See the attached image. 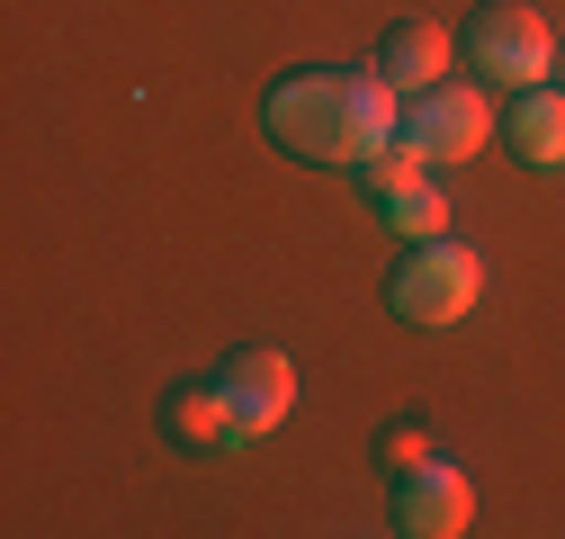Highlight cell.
I'll return each instance as SVG.
<instances>
[{
	"mask_svg": "<svg viewBox=\"0 0 565 539\" xmlns=\"http://www.w3.org/2000/svg\"><path fill=\"white\" fill-rule=\"evenodd\" d=\"M476 512V486L458 477V467H404V486H395V530L404 539H458Z\"/></svg>",
	"mask_w": 565,
	"mask_h": 539,
	"instance_id": "6",
	"label": "cell"
},
{
	"mask_svg": "<svg viewBox=\"0 0 565 539\" xmlns=\"http://www.w3.org/2000/svg\"><path fill=\"white\" fill-rule=\"evenodd\" d=\"M162 423H171V441H180V450H206V458H234V450H243V423H234V395H225V378L180 387V395L162 404Z\"/></svg>",
	"mask_w": 565,
	"mask_h": 539,
	"instance_id": "7",
	"label": "cell"
},
{
	"mask_svg": "<svg viewBox=\"0 0 565 539\" xmlns=\"http://www.w3.org/2000/svg\"><path fill=\"white\" fill-rule=\"evenodd\" d=\"M377 73H386L395 91H431V82H449V28H431V19L395 28L386 54H377Z\"/></svg>",
	"mask_w": 565,
	"mask_h": 539,
	"instance_id": "9",
	"label": "cell"
},
{
	"mask_svg": "<svg viewBox=\"0 0 565 539\" xmlns=\"http://www.w3.org/2000/svg\"><path fill=\"white\" fill-rule=\"evenodd\" d=\"M503 135H512V154L530 162V171H565V91H521L512 99V117H503Z\"/></svg>",
	"mask_w": 565,
	"mask_h": 539,
	"instance_id": "8",
	"label": "cell"
},
{
	"mask_svg": "<svg viewBox=\"0 0 565 539\" xmlns=\"http://www.w3.org/2000/svg\"><path fill=\"white\" fill-rule=\"evenodd\" d=\"M556 91H565V45H556Z\"/></svg>",
	"mask_w": 565,
	"mask_h": 539,
	"instance_id": "13",
	"label": "cell"
},
{
	"mask_svg": "<svg viewBox=\"0 0 565 539\" xmlns=\"http://www.w3.org/2000/svg\"><path fill=\"white\" fill-rule=\"evenodd\" d=\"M216 378H225V395H234L243 441H260V432L288 423V404H297V360H288V351H234Z\"/></svg>",
	"mask_w": 565,
	"mask_h": 539,
	"instance_id": "5",
	"label": "cell"
},
{
	"mask_svg": "<svg viewBox=\"0 0 565 539\" xmlns=\"http://www.w3.org/2000/svg\"><path fill=\"white\" fill-rule=\"evenodd\" d=\"M377 458L395 467V477H404V467H431V432H422V423H386L377 432Z\"/></svg>",
	"mask_w": 565,
	"mask_h": 539,
	"instance_id": "12",
	"label": "cell"
},
{
	"mask_svg": "<svg viewBox=\"0 0 565 539\" xmlns=\"http://www.w3.org/2000/svg\"><path fill=\"white\" fill-rule=\"evenodd\" d=\"M484 297V261L467 252V243H404V261H395V279H386V306L404 315V324H458L467 306Z\"/></svg>",
	"mask_w": 565,
	"mask_h": 539,
	"instance_id": "2",
	"label": "cell"
},
{
	"mask_svg": "<svg viewBox=\"0 0 565 539\" xmlns=\"http://www.w3.org/2000/svg\"><path fill=\"white\" fill-rule=\"evenodd\" d=\"M484 91H458V82H431V91H413L404 108V135L422 145V162H476L484 154Z\"/></svg>",
	"mask_w": 565,
	"mask_h": 539,
	"instance_id": "4",
	"label": "cell"
},
{
	"mask_svg": "<svg viewBox=\"0 0 565 539\" xmlns=\"http://www.w3.org/2000/svg\"><path fill=\"white\" fill-rule=\"evenodd\" d=\"M360 180H369V198H395V189H413V180H431V162H422L413 135H395V145H377V154L360 162Z\"/></svg>",
	"mask_w": 565,
	"mask_h": 539,
	"instance_id": "11",
	"label": "cell"
},
{
	"mask_svg": "<svg viewBox=\"0 0 565 539\" xmlns=\"http://www.w3.org/2000/svg\"><path fill=\"white\" fill-rule=\"evenodd\" d=\"M467 54H476V73H484L493 91H539V82H556V36H547L539 10H521V0H493V10H476Z\"/></svg>",
	"mask_w": 565,
	"mask_h": 539,
	"instance_id": "3",
	"label": "cell"
},
{
	"mask_svg": "<svg viewBox=\"0 0 565 539\" xmlns=\"http://www.w3.org/2000/svg\"><path fill=\"white\" fill-rule=\"evenodd\" d=\"M386 225H395L404 243H440V234H449V198H440L431 180H413V189L386 198Z\"/></svg>",
	"mask_w": 565,
	"mask_h": 539,
	"instance_id": "10",
	"label": "cell"
},
{
	"mask_svg": "<svg viewBox=\"0 0 565 539\" xmlns=\"http://www.w3.org/2000/svg\"><path fill=\"white\" fill-rule=\"evenodd\" d=\"M395 99L404 91L386 73H288V82H269L260 126H269V145H288L315 171H360L377 145L404 135Z\"/></svg>",
	"mask_w": 565,
	"mask_h": 539,
	"instance_id": "1",
	"label": "cell"
}]
</instances>
